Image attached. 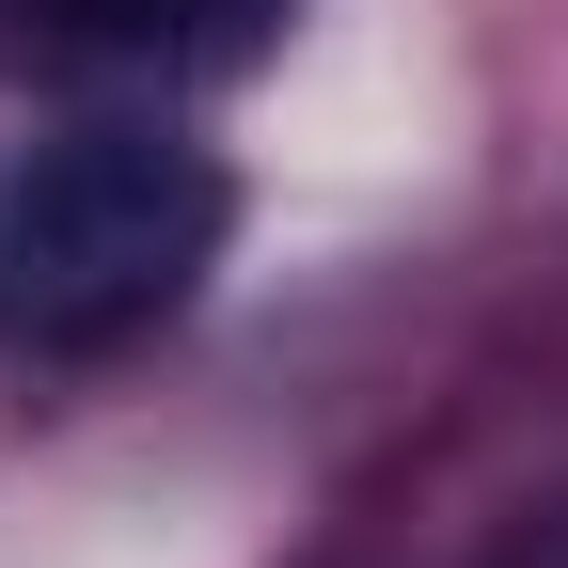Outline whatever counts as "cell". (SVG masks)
<instances>
[{"instance_id": "obj_1", "label": "cell", "mask_w": 568, "mask_h": 568, "mask_svg": "<svg viewBox=\"0 0 568 568\" xmlns=\"http://www.w3.org/2000/svg\"><path fill=\"white\" fill-rule=\"evenodd\" d=\"M237 237V174L190 126H63L0 190V347L111 364L142 347Z\"/></svg>"}, {"instance_id": "obj_2", "label": "cell", "mask_w": 568, "mask_h": 568, "mask_svg": "<svg viewBox=\"0 0 568 568\" xmlns=\"http://www.w3.org/2000/svg\"><path fill=\"white\" fill-rule=\"evenodd\" d=\"M17 17H32V48L111 63V80H237L284 48L301 0H17Z\"/></svg>"}, {"instance_id": "obj_3", "label": "cell", "mask_w": 568, "mask_h": 568, "mask_svg": "<svg viewBox=\"0 0 568 568\" xmlns=\"http://www.w3.org/2000/svg\"><path fill=\"white\" fill-rule=\"evenodd\" d=\"M506 568H568V521H537V537H521V552H506Z\"/></svg>"}]
</instances>
